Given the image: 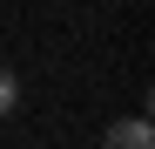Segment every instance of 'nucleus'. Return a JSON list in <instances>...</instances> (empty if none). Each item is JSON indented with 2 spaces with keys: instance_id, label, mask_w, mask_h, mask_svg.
<instances>
[{
  "instance_id": "obj_1",
  "label": "nucleus",
  "mask_w": 155,
  "mask_h": 149,
  "mask_svg": "<svg viewBox=\"0 0 155 149\" xmlns=\"http://www.w3.org/2000/svg\"><path fill=\"white\" fill-rule=\"evenodd\" d=\"M101 149H155V122L148 115H128V122H108Z\"/></svg>"
},
{
  "instance_id": "obj_2",
  "label": "nucleus",
  "mask_w": 155,
  "mask_h": 149,
  "mask_svg": "<svg viewBox=\"0 0 155 149\" xmlns=\"http://www.w3.org/2000/svg\"><path fill=\"white\" fill-rule=\"evenodd\" d=\"M20 109V81H14V68H0V122H7Z\"/></svg>"
}]
</instances>
